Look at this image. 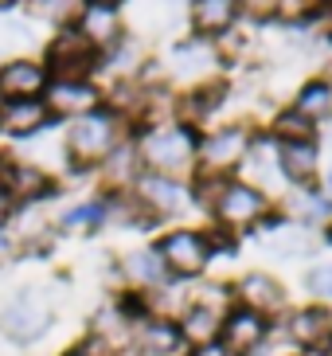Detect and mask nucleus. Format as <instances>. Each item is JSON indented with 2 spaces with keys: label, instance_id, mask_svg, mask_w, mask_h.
Wrapping results in <instances>:
<instances>
[{
  "label": "nucleus",
  "instance_id": "9",
  "mask_svg": "<svg viewBox=\"0 0 332 356\" xmlns=\"http://www.w3.org/2000/svg\"><path fill=\"white\" fill-rule=\"evenodd\" d=\"M156 254H160V262H165V270L172 274H199L204 266H208V239L199 235V231H172V235H165L160 239V247H156Z\"/></svg>",
  "mask_w": 332,
  "mask_h": 356
},
{
  "label": "nucleus",
  "instance_id": "17",
  "mask_svg": "<svg viewBox=\"0 0 332 356\" xmlns=\"http://www.w3.org/2000/svg\"><path fill=\"white\" fill-rule=\"evenodd\" d=\"M176 329H180V337H184L188 345L204 348V345H215L219 317H215V309H208V305H192V309L184 314V321H180Z\"/></svg>",
  "mask_w": 332,
  "mask_h": 356
},
{
  "label": "nucleus",
  "instance_id": "18",
  "mask_svg": "<svg viewBox=\"0 0 332 356\" xmlns=\"http://www.w3.org/2000/svg\"><path fill=\"white\" fill-rule=\"evenodd\" d=\"M290 333L297 345H324V341H332V317L324 314V309H301V314L290 321Z\"/></svg>",
  "mask_w": 332,
  "mask_h": 356
},
{
  "label": "nucleus",
  "instance_id": "15",
  "mask_svg": "<svg viewBox=\"0 0 332 356\" xmlns=\"http://www.w3.org/2000/svg\"><path fill=\"white\" fill-rule=\"evenodd\" d=\"M122 270H125V278H129L133 286H160L168 278L165 262H160V254H156L153 247H145V251H129L122 259Z\"/></svg>",
  "mask_w": 332,
  "mask_h": 356
},
{
  "label": "nucleus",
  "instance_id": "4",
  "mask_svg": "<svg viewBox=\"0 0 332 356\" xmlns=\"http://www.w3.org/2000/svg\"><path fill=\"white\" fill-rule=\"evenodd\" d=\"M40 63L47 67L51 79H94V67L102 63V55L74 32V24H67V28H59L51 35V43H47V51H43Z\"/></svg>",
  "mask_w": 332,
  "mask_h": 356
},
{
  "label": "nucleus",
  "instance_id": "22",
  "mask_svg": "<svg viewBox=\"0 0 332 356\" xmlns=\"http://www.w3.org/2000/svg\"><path fill=\"white\" fill-rule=\"evenodd\" d=\"M180 345H184V337H180V329L172 321H145L141 325V353L172 356Z\"/></svg>",
  "mask_w": 332,
  "mask_h": 356
},
{
  "label": "nucleus",
  "instance_id": "19",
  "mask_svg": "<svg viewBox=\"0 0 332 356\" xmlns=\"http://www.w3.org/2000/svg\"><path fill=\"white\" fill-rule=\"evenodd\" d=\"M239 293L247 298V309L258 317H262V309H278L281 305V286L274 278H266V274H247Z\"/></svg>",
  "mask_w": 332,
  "mask_h": 356
},
{
  "label": "nucleus",
  "instance_id": "23",
  "mask_svg": "<svg viewBox=\"0 0 332 356\" xmlns=\"http://www.w3.org/2000/svg\"><path fill=\"white\" fill-rule=\"evenodd\" d=\"M309 243L313 239L305 235V227H293V223H285V227L266 235V247L274 254H281V259H301V254H309Z\"/></svg>",
  "mask_w": 332,
  "mask_h": 356
},
{
  "label": "nucleus",
  "instance_id": "7",
  "mask_svg": "<svg viewBox=\"0 0 332 356\" xmlns=\"http://www.w3.org/2000/svg\"><path fill=\"white\" fill-rule=\"evenodd\" d=\"M74 32L83 35L98 55L114 51L117 40H122V8L117 4H102V0L78 4V12H74Z\"/></svg>",
  "mask_w": 332,
  "mask_h": 356
},
{
  "label": "nucleus",
  "instance_id": "10",
  "mask_svg": "<svg viewBox=\"0 0 332 356\" xmlns=\"http://www.w3.org/2000/svg\"><path fill=\"white\" fill-rule=\"evenodd\" d=\"M55 118L47 114L43 98H31V102H4L0 106V134L12 137V141H28V137L43 134Z\"/></svg>",
  "mask_w": 332,
  "mask_h": 356
},
{
  "label": "nucleus",
  "instance_id": "12",
  "mask_svg": "<svg viewBox=\"0 0 332 356\" xmlns=\"http://www.w3.org/2000/svg\"><path fill=\"white\" fill-rule=\"evenodd\" d=\"M137 200L149 211H180L188 204V192L172 177H153V172H145V177H137Z\"/></svg>",
  "mask_w": 332,
  "mask_h": 356
},
{
  "label": "nucleus",
  "instance_id": "32",
  "mask_svg": "<svg viewBox=\"0 0 332 356\" xmlns=\"http://www.w3.org/2000/svg\"><path fill=\"white\" fill-rule=\"evenodd\" d=\"M329 188H332V172H329Z\"/></svg>",
  "mask_w": 332,
  "mask_h": 356
},
{
  "label": "nucleus",
  "instance_id": "14",
  "mask_svg": "<svg viewBox=\"0 0 332 356\" xmlns=\"http://www.w3.org/2000/svg\"><path fill=\"white\" fill-rule=\"evenodd\" d=\"M262 337H266L262 317L250 314V309H235L223 321V353H250V348L262 345Z\"/></svg>",
  "mask_w": 332,
  "mask_h": 356
},
{
  "label": "nucleus",
  "instance_id": "6",
  "mask_svg": "<svg viewBox=\"0 0 332 356\" xmlns=\"http://www.w3.org/2000/svg\"><path fill=\"white\" fill-rule=\"evenodd\" d=\"M0 184L8 192L12 208H31V204H43V200L55 192V180L43 165H31V161H8L0 157Z\"/></svg>",
  "mask_w": 332,
  "mask_h": 356
},
{
  "label": "nucleus",
  "instance_id": "5",
  "mask_svg": "<svg viewBox=\"0 0 332 356\" xmlns=\"http://www.w3.org/2000/svg\"><path fill=\"white\" fill-rule=\"evenodd\" d=\"M43 106H47L51 118L78 122V118L102 110V86L94 79H51L47 90H43Z\"/></svg>",
  "mask_w": 332,
  "mask_h": 356
},
{
  "label": "nucleus",
  "instance_id": "29",
  "mask_svg": "<svg viewBox=\"0 0 332 356\" xmlns=\"http://www.w3.org/2000/svg\"><path fill=\"white\" fill-rule=\"evenodd\" d=\"M309 290L317 293V298H332V266H317V270L309 274Z\"/></svg>",
  "mask_w": 332,
  "mask_h": 356
},
{
  "label": "nucleus",
  "instance_id": "2",
  "mask_svg": "<svg viewBox=\"0 0 332 356\" xmlns=\"http://www.w3.org/2000/svg\"><path fill=\"white\" fill-rule=\"evenodd\" d=\"M196 149H199V141L188 126H153L141 134L133 153L153 177H176V172H184L192 165Z\"/></svg>",
  "mask_w": 332,
  "mask_h": 356
},
{
  "label": "nucleus",
  "instance_id": "35",
  "mask_svg": "<svg viewBox=\"0 0 332 356\" xmlns=\"http://www.w3.org/2000/svg\"><path fill=\"white\" fill-rule=\"evenodd\" d=\"M141 356H153V353H141Z\"/></svg>",
  "mask_w": 332,
  "mask_h": 356
},
{
  "label": "nucleus",
  "instance_id": "33",
  "mask_svg": "<svg viewBox=\"0 0 332 356\" xmlns=\"http://www.w3.org/2000/svg\"><path fill=\"white\" fill-rule=\"evenodd\" d=\"M329 356H332V341H329Z\"/></svg>",
  "mask_w": 332,
  "mask_h": 356
},
{
  "label": "nucleus",
  "instance_id": "30",
  "mask_svg": "<svg viewBox=\"0 0 332 356\" xmlns=\"http://www.w3.org/2000/svg\"><path fill=\"white\" fill-rule=\"evenodd\" d=\"M12 211H16V208H12L8 192H4V184H0V223H8V220H12Z\"/></svg>",
  "mask_w": 332,
  "mask_h": 356
},
{
  "label": "nucleus",
  "instance_id": "24",
  "mask_svg": "<svg viewBox=\"0 0 332 356\" xmlns=\"http://www.w3.org/2000/svg\"><path fill=\"white\" fill-rule=\"evenodd\" d=\"M297 110L305 118H321L332 110V86L321 83V79H313V83L301 86V95H297Z\"/></svg>",
  "mask_w": 332,
  "mask_h": 356
},
{
  "label": "nucleus",
  "instance_id": "13",
  "mask_svg": "<svg viewBox=\"0 0 332 356\" xmlns=\"http://www.w3.org/2000/svg\"><path fill=\"white\" fill-rule=\"evenodd\" d=\"M199 157H204V165H208L211 172L239 165V161L247 157V134H242V129H235V126L219 129V134H211L208 141H199Z\"/></svg>",
  "mask_w": 332,
  "mask_h": 356
},
{
  "label": "nucleus",
  "instance_id": "28",
  "mask_svg": "<svg viewBox=\"0 0 332 356\" xmlns=\"http://www.w3.org/2000/svg\"><path fill=\"white\" fill-rule=\"evenodd\" d=\"M293 211L305 220H324L329 216V200L321 192H293Z\"/></svg>",
  "mask_w": 332,
  "mask_h": 356
},
{
  "label": "nucleus",
  "instance_id": "26",
  "mask_svg": "<svg viewBox=\"0 0 332 356\" xmlns=\"http://www.w3.org/2000/svg\"><path fill=\"white\" fill-rule=\"evenodd\" d=\"M102 216H106L102 204H83V208H71V211H67V216L59 220V227L71 231V235H74V231H90L94 223L102 220Z\"/></svg>",
  "mask_w": 332,
  "mask_h": 356
},
{
  "label": "nucleus",
  "instance_id": "1",
  "mask_svg": "<svg viewBox=\"0 0 332 356\" xmlns=\"http://www.w3.org/2000/svg\"><path fill=\"white\" fill-rule=\"evenodd\" d=\"M51 321H55V305L43 286H20L0 305V337L12 341V345H31V341L47 337Z\"/></svg>",
  "mask_w": 332,
  "mask_h": 356
},
{
  "label": "nucleus",
  "instance_id": "8",
  "mask_svg": "<svg viewBox=\"0 0 332 356\" xmlns=\"http://www.w3.org/2000/svg\"><path fill=\"white\" fill-rule=\"evenodd\" d=\"M51 83V74L40 59H31V55H16L8 63H0V95L4 102H31V98H43Z\"/></svg>",
  "mask_w": 332,
  "mask_h": 356
},
{
  "label": "nucleus",
  "instance_id": "21",
  "mask_svg": "<svg viewBox=\"0 0 332 356\" xmlns=\"http://www.w3.org/2000/svg\"><path fill=\"white\" fill-rule=\"evenodd\" d=\"M211 63H215V51L199 40L180 43L176 51H172V71L184 74V79H199L204 71H211Z\"/></svg>",
  "mask_w": 332,
  "mask_h": 356
},
{
  "label": "nucleus",
  "instance_id": "16",
  "mask_svg": "<svg viewBox=\"0 0 332 356\" xmlns=\"http://www.w3.org/2000/svg\"><path fill=\"white\" fill-rule=\"evenodd\" d=\"M278 168L290 180H309L313 168H317V145L313 141H281Z\"/></svg>",
  "mask_w": 332,
  "mask_h": 356
},
{
  "label": "nucleus",
  "instance_id": "31",
  "mask_svg": "<svg viewBox=\"0 0 332 356\" xmlns=\"http://www.w3.org/2000/svg\"><path fill=\"white\" fill-rule=\"evenodd\" d=\"M63 356H98V353H94L90 345H78V348H67V353H63Z\"/></svg>",
  "mask_w": 332,
  "mask_h": 356
},
{
  "label": "nucleus",
  "instance_id": "34",
  "mask_svg": "<svg viewBox=\"0 0 332 356\" xmlns=\"http://www.w3.org/2000/svg\"><path fill=\"white\" fill-rule=\"evenodd\" d=\"M0 106H4V95H0Z\"/></svg>",
  "mask_w": 332,
  "mask_h": 356
},
{
  "label": "nucleus",
  "instance_id": "3",
  "mask_svg": "<svg viewBox=\"0 0 332 356\" xmlns=\"http://www.w3.org/2000/svg\"><path fill=\"white\" fill-rule=\"evenodd\" d=\"M63 145H67V157H71L74 168L106 165V157L122 145L117 141V114L114 110H98V114H86L78 122H71Z\"/></svg>",
  "mask_w": 332,
  "mask_h": 356
},
{
  "label": "nucleus",
  "instance_id": "25",
  "mask_svg": "<svg viewBox=\"0 0 332 356\" xmlns=\"http://www.w3.org/2000/svg\"><path fill=\"white\" fill-rule=\"evenodd\" d=\"M281 141H313V118H305L301 110H285L278 118Z\"/></svg>",
  "mask_w": 332,
  "mask_h": 356
},
{
  "label": "nucleus",
  "instance_id": "20",
  "mask_svg": "<svg viewBox=\"0 0 332 356\" xmlns=\"http://www.w3.org/2000/svg\"><path fill=\"white\" fill-rule=\"evenodd\" d=\"M231 20H235V4H227V0H199V4H192V24L204 35L227 32Z\"/></svg>",
  "mask_w": 332,
  "mask_h": 356
},
{
  "label": "nucleus",
  "instance_id": "27",
  "mask_svg": "<svg viewBox=\"0 0 332 356\" xmlns=\"http://www.w3.org/2000/svg\"><path fill=\"white\" fill-rule=\"evenodd\" d=\"M28 12H35L40 20H51L55 28H67V24H74V12H78V4H47V0H35V4H28Z\"/></svg>",
  "mask_w": 332,
  "mask_h": 356
},
{
  "label": "nucleus",
  "instance_id": "11",
  "mask_svg": "<svg viewBox=\"0 0 332 356\" xmlns=\"http://www.w3.org/2000/svg\"><path fill=\"white\" fill-rule=\"evenodd\" d=\"M219 211V220L223 223H250V220H258L262 211H266V200H262L258 188H250V184H227L223 188V196H219L215 204Z\"/></svg>",
  "mask_w": 332,
  "mask_h": 356
}]
</instances>
